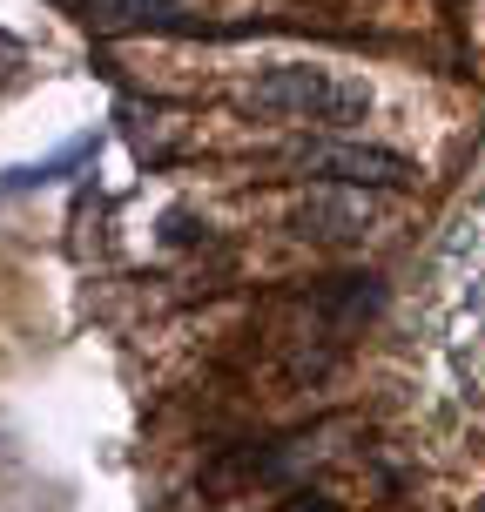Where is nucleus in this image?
<instances>
[{
  "instance_id": "nucleus-5",
  "label": "nucleus",
  "mask_w": 485,
  "mask_h": 512,
  "mask_svg": "<svg viewBox=\"0 0 485 512\" xmlns=\"http://www.w3.org/2000/svg\"><path fill=\"white\" fill-rule=\"evenodd\" d=\"M277 512H344V506H337L331 492H290V499H283Z\"/></svg>"
},
{
  "instance_id": "nucleus-3",
  "label": "nucleus",
  "mask_w": 485,
  "mask_h": 512,
  "mask_svg": "<svg viewBox=\"0 0 485 512\" xmlns=\"http://www.w3.org/2000/svg\"><path fill=\"white\" fill-rule=\"evenodd\" d=\"M297 223V236H317V243H344V236L364 230V209L351 203V196H331V203H310L290 216Z\"/></svg>"
},
{
  "instance_id": "nucleus-4",
  "label": "nucleus",
  "mask_w": 485,
  "mask_h": 512,
  "mask_svg": "<svg viewBox=\"0 0 485 512\" xmlns=\"http://www.w3.org/2000/svg\"><path fill=\"white\" fill-rule=\"evenodd\" d=\"M169 0H81V21L88 27H135V21H155Z\"/></svg>"
},
{
  "instance_id": "nucleus-2",
  "label": "nucleus",
  "mask_w": 485,
  "mask_h": 512,
  "mask_svg": "<svg viewBox=\"0 0 485 512\" xmlns=\"http://www.w3.org/2000/svg\"><path fill=\"white\" fill-rule=\"evenodd\" d=\"M290 169L317 182H351V189H411V176H418L405 155L364 149V142H304V149H290Z\"/></svg>"
},
{
  "instance_id": "nucleus-1",
  "label": "nucleus",
  "mask_w": 485,
  "mask_h": 512,
  "mask_svg": "<svg viewBox=\"0 0 485 512\" xmlns=\"http://www.w3.org/2000/svg\"><path fill=\"white\" fill-rule=\"evenodd\" d=\"M256 108H270L283 122H310V128H351L371 115V88L344 81L331 68H277L270 81H256Z\"/></svg>"
}]
</instances>
